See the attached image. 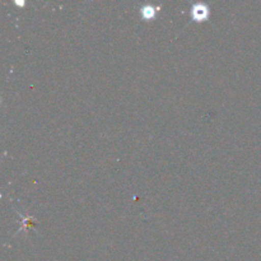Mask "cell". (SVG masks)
I'll return each instance as SVG.
<instances>
[{
  "instance_id": "6da1fadb",
  "label": "cell",
  "mask_w": 261,
  "mask_h": 261,
  "mask_svg": "<svg viewBox=\"0 0 261 261\" xmlns=\"http://www.w3.org/2000/svg\"><path fill=\"white\" fill-rule=\"evenodd\" d=\"M208 14V8L205 5H196L195 8H193V15L198 19H203Z\"/></svg>"
},
{
  "instance_id": "7a4b0ae2",
  "label": "cell",
  "mask_w": 261,
  "mask_h": 261,
  "mask_svg": "<svg viewBox=\"0 0 261 261\" xmlns=\"http://www.w3.org/2000/svg\"><path fill=\"white\" fill-rule=\"evenodd\" d=\"M154 12L155 9L152 7H147L144 8V9H142V13L145 15V17H152V15H154Z\"/></svg>"
}]
</instances>
